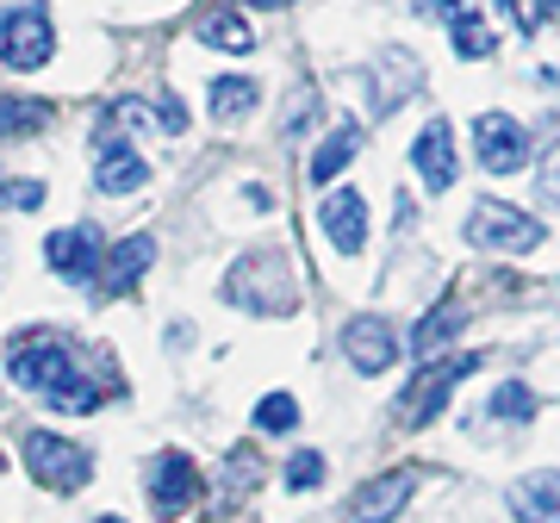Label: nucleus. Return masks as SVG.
I'll return each mask as SVG.
<instances>
[{
	"label": "nucleus",
	"mask_w": 560,
	"mask_h": 523,
	"mask_svg": "<svg viewBox=\"0 0 560 523\" xmlns=\"http://www.w3.org/2000/svg\"><path fill=\"white\" fill-rule=\"evenodd\" d=\"M44 262H50V268H57L62 281H94V275H101V237H94V231H50V237H44Z\"/></svg>",
	"instance_id": "nucleus-10"
},
{
	"label": "nucleus",
	"mask_w": 560,
	"mask_h": 523,
	"mask_svg": "<svg viewBox=\"0 0 560 523\" xmlns=\"http://www.w3.org/2000/svg\"><path fill=\"white\" fill-rule=\"evenodd\" d=\"M206 106H212V119H219V125H237V119H249V113L261 106V88L249 75H212Z\"/></svg>",
	"instance_id": "nucleus-15"
},
{
	"label": "nucleus",
	"mask_w": 560,
	"mask_h": 523,
	"mask_svg": "<svg viewBox=\"0 0 560 523\" xmlns=\"http://www.w3.org/2000/svg\"><path fill=\"white\" fill-rule=\"evenodd\" d=\"M448 32H455V50L467 62H480V57H492V50H499V38H492V32H486V20H474V13H455V20H448Z\"/></svg>",
	"instance_id": "nucleus-22"
},
{
	"label": "nucleus",
	"mask_w": 560,
	"mask_h": 523,
	"mask_svg": "<svg viewBox=\"0 0 560 523\" xmlns=\"http://www.w3.org/2000/svg\"><path fill=\"white\" fill-rule=\"evenodd\" d=\"M7 374H13V386L50 399L57 411H94V405H101V386L75 368L69 342H20V349L7 356Z\"/></svg>",
	"instance_id": "nucleus-1"
},
{
	"label": "nucleus",
	"mask_w": 560,
	"mask_h": 523,
	"mask_svg": "<svg viewBox=\"0 0 560 523\" xmlns=\"http://www.w3.org/2000/svg\"><path fill=\"white\" fill-rule=\"evenodd\" d=\"M150 499H156L162 518H180L187 504L200 499V467L187 462L180 449H162L156 462H150Z\"/></svg>",
	"instance_id": "nucleus-7"
},
{
	"label": "nucleus",
	"mask_w": 560,
	"mask_h": 523,
	"mask_svg": "<svg viewBox=\"0 0 560 523\" xmlns=\"http://www.w3.org/2000/svg\"><path fill=\"white\" fill-rule=\"evenodd\" d=\"M455 324H460V305H436V312L411 330V349H418V356H436L442 342L455 337Z\"/></svg>",
	"instance_id": "nucleus-23"
},
{
	"label": "nucleus",
	"mask_w": 560,
	"mask_h": 523,
	"mask_svg": "<svg viewBox=\"0 0 560 523\" xmlns=\"http://www.w3.org/2000/svg\"><path fill=\"white\" fill-rule=\"evenodd\" d=\"M94 523H125V518H94Z\"/></svg>",
	"instance_id": "nucleus-31"
},
{
	"label": "nucleus",
	"mask_w": 560,
	"mask_h": 523,
	"mask_svg": "<svg viewBox=\"0 0 560 523\" xmlns=\"http://www.w3.org/2000/svg\"><path fill=\"white\" fill-rule=\"evenodd\" d=\"M511 511L517 523H560V474H523L511 486Z\"/></svg>",
	"instance_id": "nucleus-14"
},
{
	"label": "nucleus",
	"mask_w": 560,
	"mask_h": 523,
	"mask_svg": "<svg viewBox=\"0 0 560 523\" xmlns=\"http://www.w3.org/2000/svg\"><path fill=\"white\" fill-rule=\"evenodd\" d=\"M474 150H480V168H486V175H511V168H523V156H529V138H523L517 119L486 113V119L474 125Z\"/></svg>",
	"instance_id": "nucleus-8"
},
{
	"label": "nucleus",
	"mask_w": 560,
	"mask_h": 523,
	"mask_svg": "<svg viewBox=\"0 0 560 523\" xmlns=\"http://www.w3.org/2000/svg\"><path fill=\"white\" fill-rule=\"evenodd\" d=\"M411 162H418V175L430 194H448L455 187V131H448V119L423 125L418 143H411Z\"/></svg>",
	"instance_id": "nucleus-12"
},
{
	"label": "nucleus",
	"mask_w": 560,
	"mask_h": 523,
	"mask_svg": "<svg viewBox=\"0 0 560 523\" xmlns=\"http://www.w3.org/2000/svg\"><path fill=\"white\" fill-rule=\"evenodd\" d=\"M0 194H7V182H0Z\"/></svg>",
	"instance_id": "nucleus-32"
},
{
	"label": "nucleus",
	"mask_w": 560,
	"mask_h": 523,
	"mask_svg": "<svg viewBox=\"0 0 560 523\" xmlns=\"http://www.w3.org/2000/svg\"><path fill=\"white\" fill-rule=\"evenodd\" d=\"M50 125V101H0V138H32Z\"/></svg>",
	"instance_id": "nucleus-19"
},
{
	"label": "nucleus",
	"mask_w": 560,
	"mask_h": 523,
	"mask_svg": "<svg viewBox=\"0 0 560 523\" xmlns=\"http://www.w3.org/2000/svg\"><path fill=\"white\" fill-rule=\"evenodd\" d=\"M256 480H261L256 455H231V480H224V492H231V499H243V492H256Z\"/></svg>",
	"instance_id": "nucleus-26"
},
{
	"label": "nucleus",
	"mask_w": 560,
	"mask_h": 523,
	"mask_svg": "<svg viewBox=\"0 0 560 523\" xmlns=\"http://www.w3.org/2000/svg\"><path fill=\"white\" fill-rule=\"evenodd\" d=\"M312 119H318V88H293V101H287V113H280V131L300 138Z\"/></svg>",
	"instance_id": "nucleus-24"
},
{
	"label": "nucleus",
	"mask_w": 560,
	"mask_h": 523,
	"mask_svg": "<svg viewBox=\"0 0 560 523\" xmlns=\"http://www.w3.org/2000/svg\"><path fill=\"white\" fill-rule=\"evenodd\" d=\"M467 243L480 249H499V256H529L541 243V224L523 212V206H504V200H480L467 212Z\"/></svg>",
	"instance_id": "nucleus-3"
},
{
	"label": "nucleus",
	"mask_w": 560,
	"mask_h": 523,
	"mask_svg": "<svg viewBox=\"0 0 560 523\" xmlns=\"http://www.w3.org/2000/svg\"><path fill=\"white\" fill-rule=\"evenodd\" d=\"M94 182H101V194H138V187L150 182L143 156L113 131V119L94 125Z\"/></svg>",
	"instance_id": "nucleus-6"
},
{
	"label": "nucleus",
	"mask_w": 560,
	"mask_h": 523,
	"mask_svg": "<svg viewBox=\"0 0 560 523\" xmlns=\"http://www.w3.org/2000/svg\"><path fill=\"white\" fill-rule=\"evenodd\" d=\"M200 44H212V50H249L256 32H249L243 13H206V20H200Z\"/></svg>",
	"instance_id": "nucleus-18"
},
{
	"label": "nucleus",
	"mask_w": 560,
	"mask_h": 523,
	"mask_svg": "<svg viewBox=\"0 0 560 523\" xmlns=\"http://www.w3.org/2000/svg\"><path fill=\"white\" fill-rule=\"evenodd\" d=\"M486 411H492L499 423H529V418H536V393H529L523 381H499V393H492Z\"/></svg>",
	"instance_id": "nucleus-20"
},
{
	"label": "nucleus",
	"mask_w": 560,
	"mask_h": 523,
	"mask_svg": "<svg viewBox=\"0 0 560 523\" xmlns=\"http://www.w3.org/2000/svg\"><path fill=\"white\" fill-rule=\"evenodd\" d=\"M25 467H32L38 486H57V492H81L88 474H94L88 449H75L69 437H50V430H32L25 437Z\"/></svg>",
	"instance_id": "nucleus-4"
},
{
	"label": "nucleus",
	"mask_w": 560,
	"mask_h": 523,
	"mask_svg": "<svg viewBox=\"0 0 560 523\" xmlns=\"http://www.w3.org/2000/svg\"><path fill=\"white\" fill-rule=\"evenodd\" d=\"M355 150H361V131L355 125H337V131H330V138H324V150L318 156H312V182H337L342 168H349V162H355Z\"/></svg>",
	"instance_id": "nucleus-17"
},
{
	"label": "nucleus",
	"mask_w": 560,
	"mask_h": 523,
	"mask_svg": "<svg viewBox=\"0 0 560 523\" xmlns=\"http://www.w3.org/2000/svg\"><path fill=\"white\" fill-rule=\"evenodd\" d=\"M287 486H293V492H312V486H324V455H318V449H300V455L287 462Z\"/></svg>",
	"instance_id": "nucleus-25"
},
{
	"label": "nucleus",
	"mask_w": 560,
	"mask_h": 523,
	"mask_svg": "<svg viewBox=\"0 0 560 523\" xmlns=\"http://www.w3.org/2000/svg\"><path fill=\"white\" fill-rule=\"evenodd\" d=\"M480 368V356H455V362H423L411 381H405L399 405H393V418H399V430H418V423H430L448 405V393H455L467 374Z\"/></svg>",
	"instance_id": "nucleus-2"
},
{
	"label": "nucleus",
	"mask_w": 560,
	"mask_h": 523,
	"mask_svg": "<svg viewBox=\"0 0 560 523\" xmlns=\"http://www.w3.org/2000/svg\"><path fill=\"white\" fill-rule=\"evenodd\" d=\"M541 194H548V200H555L560 206V143H555V150H548V156H541Z\"/></svg>",
	"instance_id": "nucleus-27"
},
{
	"label": "nucleus",
	"mask_w": 560,
	"mask_h": 523,
	"mask_svg": "<svg viewBox=\"0 0 560 523\" xmlns=\"http://www.w3.org/2000/svg\"><path fill=\"white\" fill-rule=\"evenodd\" d=\"M156 262V237L138 231V237H125L113 256H106V293H125V287H138V275Z\"/></svg>",
	"instance_id": "nucleus-16"
},
{
	"label": "nucleus",
	"mask_w": 560,
	"mask_h": 523,
	"mask_svg": "<svg viewBox=\"0 0 560 523\" xmlns=\"http://www.w3.org/2000/svg\"><path fill=\"white\" fill-rule=\"evenodd\" d=\"M411 486H418V474H381V480H368L349 499V523H393L405 511V499H411Z\"/></svg>",
	"instance_id": "nucleus-11"
},
{
	"label": "nucleus",
	"mask_w": 560,
	"mask_h": 523,
	"mask_svg": "<svg viewBox=\"0 0 560 523\" xmlns=\"http://www.w3.org/2000/svg\"><path fill=\"white\" fill-rule=\"evenodd\" d=\"M324 231L337 243L342 256H355L361 243H368V200H361L355 187H337V194H324Z\"/></svg>",
	"instance_id": "nucleus-13"
},
{
	"label": "nucleus",
	"mask_w": 560,
	"mask_h": 523,
	"mask_svg": "<svg viewBox=\"0 0 560 523\" xmlns=\"http://www.w3.org/2000/svg\"><path fill=\"white\" fill-rule=\"evenodd\" d=\"M256 430L261 437H287V430H300V399L293 393H268L256 405Z\"/></svg>",
	"instance_id": "nucleus-21"
},
{
	"label": "nucleus",
	"mask_w": 560,
	"mask_h": 523,
	"mask_svg": "<svg viewBox=\"0 0 560 523\" xmlns=\"http://www.w3.org/2000/svg\"><path fill=\"white\" fill-rule=\"evenodd\" d=\"M423 13H436V20H455V13H467V0H418Z\"/></svg>",
	"instance_id": "nucleus-28"
},
{
	"label": "nucleus",
	"mask_w": 560,
	"mask_h": 523,
	"mask_svg": "<svg viewBox=\"0 0 560 523\" xmlns=\"http://www.w3.org/2000/svg\"><path fill=\"white\" fill-rule=\"evenodd\" d=\"M342 356H349L355 374H386V368L399 362V330L381 318H355L342 330Z\"/></svg>",
	"instance_id": "nucleus-9"
},
{
	"label": "nucleus",
	"mask_w": 560,
	"mask_h": 523,
	"mask_svg": "<svg viewBox=\"0 0 560 523\" xmlns=\"http://www.w3.org/2000/svg\"><path fill=\"white\" fill-rule=\"evenodd\" d=\"M57 50V32H50V13L44 7H13L0 13V62L7 69H44Z\"/></svg>",
	"instance_id": "nucleus-5"
},
{
	"label": "nucleus",
	"mask_w": 560,
	"mask_h": 523,
	"mask_svg": "<svg viewBox=\"0 0 560 523\" xmlns=\"http://www.w3.org/2000/svg\"><path fill=\"white\" fill-rule=\"evenodd\" d=\"M243 7H268L275 13V7H293V0H243Z\"/></svg>",
	"instance_id": "nucleus-30"
},
{
	"label": "nucleus",
	"mask_w": 560,
	"mask_h": 523,
	"mask_svg": "<svg viewBox=\"0 0 560 523\" xmlns=\"http://www.w3.org/2000/svg\"><path fill=\"white\" fill-rule=\"evenodd\" d=\"M38 200H44V187H38V182H20V187H13V206H25V212H32Z\"/></svg>",
	"instance_id": "nucleus-29"
}]
</instances>
